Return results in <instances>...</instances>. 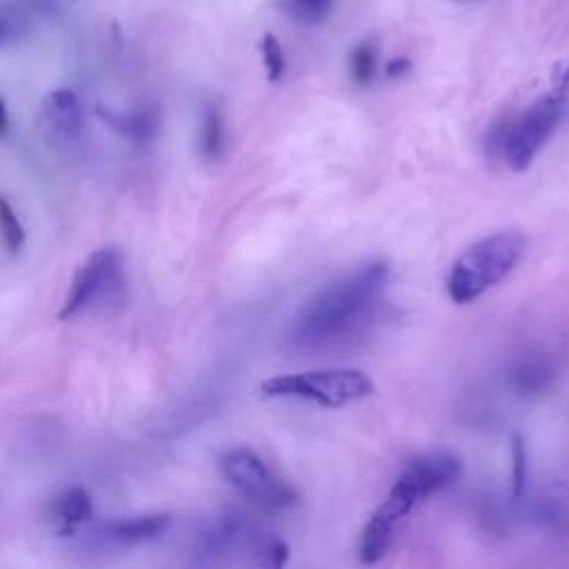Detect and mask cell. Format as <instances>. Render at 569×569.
<instances>
[{"instance_id":"cell-1","label":"cell","mask_w":569,"mask_h":569,"mask_svg":"<svg viewBox=\"0 0 569 569\" xmlns=\"http://www.w3.org/2000/svg\"><path fill=\"white\" fill-rule=\"evenodd\" d=\"M389 283V265L372 261L361 265L316 292L298 312L292 341L301 347L334 343L361 325Z\"/></svg>"},{"instance_id":"cell-2","label":"cell","mask_w":569,"mask_h":569,"mask_svg":"<svg viewBox=\"0 0 569 569\" xmlns=\"http://www.w3.org/2000/svg\"><path fill=\"white\" fill-rule=\"evenodd\" d=\"M525 247V236L516 229L496 232L467 247L447 274L449 298L456 305H467L503 283L521 263Z\"/></svg>"},{"instance_id":"cell-3","label":"cell","mask_w":569,"mask_h":569,"mask_svg":"<svg viewBox=\"0 0 569 569\" xmlns=\"http://www.w3.org/2000/svg\"><path fill=\"white\" fill-rule=\"evenodd\" d=\"M374 392V381L363 369H312L267 378L261 385L265 398H303L325 409H341Z\"/></svg>"},{"instance_id":"cell-4","label":"cell","mask_w":569,"mask_h":569,"mask_svg":"<svg viewBox=\"0 0 569 569\" xmlns=\"http://www.w3.org/2000/svg\"><path fill=\"white\" fill-rule=\"evenodd\" d=\"M565 107V96L554 94L538 98L532 107L525 109L514 121L509 118L501 158L512 172H525L534 163L541 147L552 138L556 127L561 125Z\"/></svg>"},{"instance_id":"cell-5","label":"cell","mask_w":569,"mask_h":569,"mask_svg":"<svg viewBox=\"0 0 569 569\" xmlns=\"http://www.w3.org/2000/svg\"><path fill=\"white\" fill-rule=\"evenodd\" d=\"M221 472L225 481L236 492H241L247 501L267 512H278L296 503V492L283 481L272 476L263 458L247 447L229 449L221 456Z\"/></svg>"},{"instance_id":"cell-6","label":"cell","mask_w":569,"mask_h":569,"mask_svg":"<svg viewBox=\"0 0 569 569\" xmlns=\"http://www.w3.org/2000/svg\"><path fill=\"white\" fill-rule=\"evenodd\" d=\"M125 285L123 256L116 247H103L87 258L78 269L67 301L61 309V321L83 314L85 309L105 303L107 298L121 294Z\"/></svg>"},{"instance_id":"cell-7","label":"cell","mask_w":569,"mask_h":569,"mask_svg":"<svg viewBox=\"0 0 569 569\" xmlns=\"http://www.w3.org/2000/svg\"><path fill=\"white\" fill-rule=\"evenodd\" d=\"M423 501L425 498L421 489L405 469L363 529L361 545H358V558H361L363 565H376L378 561H383L389 545H392L396 525Z\"/></svg>"},{"instance_id":"cell-8","label":"cell","mask_w":569,"mask_h":569,"mask_svg":"<svg viewBox=\"0 0 569 569\" xmlns=\"http://www.w3.org/2000/svg\"><path fill=\"white\" fill-rule=\"evenodd\" d=\"M461 469V461L452 454H429L416 458V461L407 467V472L412 474L423 498H429L456 483L458 476H461Z\"/></svg>"},{"instance_id":"cell-9","label":"cell","mask_w":569,"mask_h":569,"mask_svg":"<svg viewBox=\"0 0 569 569\" xmlns=\"http://www.w3.org/2000/svg\"><path fill=\"white\" fill-rule=\"evenodd\" d=\"M45 116L52 123V129L63 138H81L85 132V112L72 89H56L47 96Z\"/></svg>"},{"instance_id":"cell-10","label":"cell","mask_w":569,"mask_h":569,"mask_svg":"<svg viewBox=\"0 0 569 569\" xmlns=\"http://www.w3.org/2000/svg\"><path fill=\"white\" fill-rule=\"evenodd\" d=\"M169 525H172V516L169 514H149L109 523L105 527V534L121 545H136L161 538Z\"/></svg>"},{"instance_id":"cell-11","label":"cell","mask_w":569,"mask_h":569,"mask_svg":"<svg viewBox=\"0 0 569 569\" xmlns=\"http://www.w3.org/2000/svg\"><path fill=\"white\" fill-rule=\"evenodd\" d=\"M56 512L61 516V536H69L76 532L78 525L92 521L94 505L92 498L83 487H69L61 494L56 503Z\"/></svg>"},{"instance_id":"cell-12","label":"cell","mask_w":569,"mask_h":569,"mask_svg":"<svg viewBox=\"0 0 569 569\" xmlns=\"http://www.w3.org/2000/svg\"><path fill=\"white\" fill-rule=\"evenodd\" d=\"M103 121L112 125L118 134H123L132 141L145 143L149 138H154L158 132V114L156 112H147V109H141V112L134 114H109V112H101Z\"/></svg>"},{"instance_id":"cell-13","label":"cell","mask_w":569,"mask_h":569,"mask_svg":"<svg viewBox=\"0 0 569 569\" xmlns=\"http://www.w3.org/2000/svg\"><path fill=\"white\" fill-rule=\"evenodd\" d=\"M201 156L209 163H216L225 152V118L221 107L209 103L201 121Z\"/></svg>"},{"instance_id":"cell-14","label":"cell","mask_w":569,"mask_h":569,"mask_svg":"<svg viewBox=\"0 0 569 569\" xmlns=\"http://www.w3.org/2000/svg\"><path fill=\"white\" fill-rule=\"evenodd\" d=\"M554 372L541 358H527L512 369V385L516 392L525 396L543 394L545 389L552 383Z\"/></svg>"},{"instance_id":"cell-15","label":"cell","mask_w":569,"mask_h":569,"mask_svg":"<svg viewBox=\"0 0 569 569\" xmlns=\"http://www.w3.org/2000/svg\"><path fill=\"white\" fill-rule=\"evenodd\" d=\"M285 14L303 25H318L332 14L334 0H281Z\"/></svg>"},{"instance_id":"cell-16","label":"cell","mask_w":569,"mask_h":569,"mask_svg":"<svg viewBox=\"0 0 569 569\" xmlns=\"http://www.w3.org/2000/svg\"><path fill=\"white\" fill-rule=\"evenodd\" d=\"M349 74L358 85H369L378 74V52L372 43H361L349 54Z\"/></svg>"},{"instance_id":"cell-17","label":"cell","mask_w":569,"mask_h":569,"mask_svg":"<svg viewBox=\"0 0 569 569\" xmlns=\"http://www.w3.org/2000/svg\"><path fill=\"white\" fill-rule=\"evenodd\" d=\"M0 232H3L9 254L16 256L21 252V247L25 243V229L21 221H18V216L14 214L12 205H9L7 198L3 196H0Z\"/></svg>"},{"instance_id":"cell-18","label":"cell","mask_w":569,"mask_h":569,"mask_svg":"<svg viewBox=\"0 0 569 569\" xmlns=\"http://www.w3.org/2000/svg\"><path fill=\"white\" fill-rule=\"evenodd\" d=\"M512 494L518 501V498L525 496L527 489V447L523 436L514 434L512 436Z\"/></svg>"},{"instance_id":"cell-19","label":"cell","mask_w":569,"mask_h":569,"mask_svg":"<svg viewBox=\"0 0 569 569\" xmlns=\"http://www.w3.org/2000/svg\"><path fill=\"white\" fill-rule=\"evenodd\" d=\"M261 54H263V61L267 67V78L272 83L281 81L283 74H285V54H283V47L278 43V38L274 34H265L263 41H261Z\"/></svg>"},{"instance_id":"cell-20","label":"cell","mask_w":569,"mask_h":569,"mask_svg":"<svg viewBox=\"0 0 569 569\" xmlns=\"http://www.w3.org/2000/svg\"><path fill=\"white\" fill-rule=\"evenodd\" d=\"M289 563V545L281 538H269L263 547V569H285Z\"/></svg>"},{"instance_id":"cell-21","label":"cell","mask_w":569,"mask_h":569,"mask_svg":"<svg viewBox=\"0 0 569 569\" xmlns=\"http://www.w3.org/2000/svg\"><path fill=\"white\" fill-rule=\"evenodd\" d=\"M409 69H412L409 58H394V61H389L385 65V76L387 78H403Z\"/></svg>"},{"instance_id":"cell-22","label":"cell","mask_w":569,"mask_h":569,"mask_svg":"<svg viewBox=\"0 0 569 569\" xmlns=\"http://www.w3.org/2000/svg\"><path fill=\"white\" fill-rule=\"evenodd\" d=\"M12 36H14V21L9 18L7 12L0 9V45H5Z\"/></svg>"},{"instance_id":"cell-23","label":"cell","mask_w":569,"mask_h":569,"mask_svg":"<svg viewBox=\"0 0 569 569\" xmlns=\"http://www.w3.org/2000/svg\"><path fill=\"white\" fill-rule=\"evenodd\" d=\"M9 129V116H7V107L3 103V98H0V136H5Z\"/></svg>"},{"instance_id":"cell-24","label":"cell","mask_w":569,"mask_h":569,"mask_svg":"<svg viewBox=\"0 0 569 569\" xmlns=\"http://www.w3.org/2000/svg\"><path fill=\"white\" fill-rule=\"evenodd\" d=\"M561 85H563V87H569V63H567V67L561 72Z\"/></svg>"}]
</instances>
